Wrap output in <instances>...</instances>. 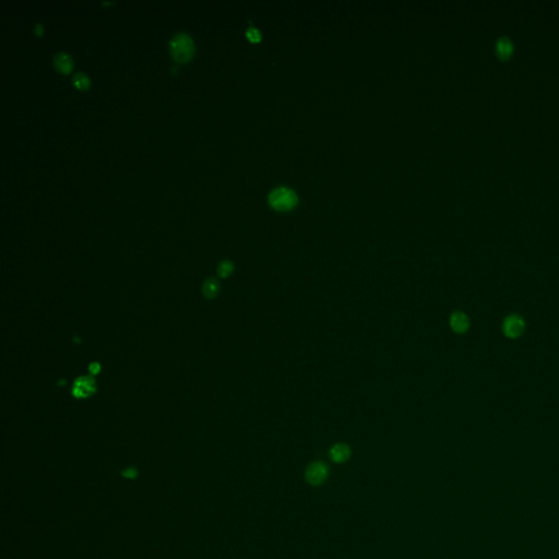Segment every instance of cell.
Wrapping results in <instances>:
<instances>
[{
	"label": "cell",
	"mask_w": 559,
	"mask_h": 559,
	"mask_svg": "<svg viewBox=\"0 0 559 559\" xmlns=\"http://www.w3.org/2000/svg\"><path fill=\"white\" fill-rule=\"evenodd\" d=\"M169 49L175 60L187 61L194 54V42L187 33H177L169 42Z\"/></svg>",
	"instance_id": "6da1fadb"
},
{
	"label": "cell",
	"mask_w": 559,
	"mask_h": 559,
	"mask_svg": "<svg viewBox=\"0 0 559 559\" xmlns=\"http://www.w3.org/2000/svg\"><path fill=\"white\" fill-rule=\"evenodd\" d=\"M297 201H299V198L296 194L287 187H279L269 195L270 206L279 211L291 210L296 206Z\"/></svg>",
	"instance_id": "7a4b0ae2"
},
{
	"label": "cell",
	"mask_w": 559,
	"mask_h": 559,
	"mask_svg": "<svg viewBox=\"0 0 559 559\" xmlns=\"http://www.w3.org/2000/svg\"><path fill=\"white\" fill-rule=\"evenodd\" d=\"M96 392V383L93 376H81L77 378L73 387L72 394L77 399L90 398Z\"/></svg>",
	"instance_id": "3957f363"
},
{
	"label": "cell",
	"mask_w": 559,
	"mask_h": 559,
	"mask_svg": "<svg viewBox=\"0 0 559 559\" xmlns=\"http://www.w3.org/2000/svg\"><path fill=\"white\" fill-rule=\"evenodd\" d=\"M328 474H329L328 466L323 462L316 461L314 463H311L307 468L305 477L310 485L318 486V485H321L324 480L327 479Z\"/></svg>",
	"instance_id": "277c9868"
},
{
	"label": "cell",
	"mask_w": 559,
	"mask_h": 559,
	"mask_svg": "<svg viewBox=\"0 0 559 559\" xmlns=\"http://www.w3.org/2000/svg\"><path fill=\"white\" fill-rule=\"evenodd\" d=\"M525 320L522 319V317L515 314L508 316L502 323V330H504L505 336L511 339L519 338L525 331Z\"/></svg>",
	"instance_id": "5b68a950"
},
{
	"label": "cell",
	"mask_w": 559,
	"mask_h": 559,
	"mask_svg": "<svg viewBox=\"0 0 559 559\" xmlns=\"http://www.w3.org/2000/svg\"><path fill=\"white\" fill-rule=\"evenodd\" d=\"M450 327L457 333H464L469 330V317L462 311H455L450 317Z\"/></svg>",
	"instance_id": "8992f818"
},
{
	"label": "cell",
	"mask_w": 559,
	"mask_h": 559,
	"mask_svg": "<svg viewBox=\"0 0 559 559\" xmlns=\"http://www.w3.org/2000/svg\"><path fill=\"white\" fill-rule=\"evenodd\" d=\"M495 49H496V54L501 60H507L512 56L513 54V43L512 41L508 36H501L497 40L496 45H495Z\"/></svg>",
	"instance_id": "52a82bcc"
},
{
	"label": "cell",
	"mask_w": 559,
	"mask_h": 559,
	"mask_svg": "<svg viewBox=\"0 0 559 559\" xmlns=\"http://www.w3.org/2000/svg\"><path fill=\"white\" fill-rule=\"evenodd\" d=\"M329 456L333 462L343 463L351 457V448L346 443H337L330 449Z\"/></svg>",
	"instance_id": "ba28073f"
},
{
	"label": "cell",
	"mask_w": 559,
	"mask_h": 559,
	"mask_svg": "<svg viewBox=\"0 0 559 559\" xmlns=\"http://www.w3.org/2000/svg\"><path fill=\"white\" fill-rule=\"evenodd\" d=\"M54 66L58 71L62 73H67L72 68V59L65 52H58L54 56Z\"/></svg>",
	"instance_id": "9c48e42d"
},
{
	"label": "cell",
	"mask_w": 559,
	"mask_h": 559,
	"mask_svg": "<svg viewBox=\"0 0 559 559\" xmlns=\"http://www.w3.org/2000/svg\"><path fill=\"white\" fill-rule=\"evenodd\" d=\"M220 292V283L214 278H210L202 285V294L208 300H213Z\"/></svg>",
	"instance_id": "30bf717a"
},
{
	"label": "cell",
	"mask_w": 559,
	"mask_h": 559,
	"mask_svg": "<svg viewBox=\"0 0 559 559\" xmlns=\"http://www.w3.org/2000/svg\"><path fill=\"white\" fill-rule=\"evenodd\" d=\"M217 274L221 278H228L234 272V265L230 260H224L217 266Z\"/></svg>",
	"instance_id": "8fae6325"
},
{
	"label": "cell",
	"mask_w": 559,
	"mask_h": 559,
	"mask_svg": "<svg viewBox=\"0 0 559 559\" xmlns=\"http://www.w3.org/2000/svg\"><path fill=\"white\" fill-rule=\"evenodd\" d=\"M72 81L74 86L79 89H87L90 84L89 78L84 74L83 72H76L72 77Z\"/></svg>",
	"instance_id": "7c38bea8"
},
{
	"label": "cell",
	"mask_w": 559,
	"mask_h": 559,
	"mask_svg": "<svg viewBox=\"0 0 559 559\" xmlns=\"http://www.w3.org/2000/svg\"><path fill=\"white\" fill-rule=\"evenodd\" d=\"M246 35L251 42H259L261 40L260 31L253 26H250L249 29L246 31Z\"/></svg>",
	"instance_id": "4fadbf2b"
},
{
	"label": "cell",
	"mask_w": 559,
	"mask_h": 559,
	"mask_svg": "<svg viewBox=\"0 0 559 559\" xmlns=\"http://www.w3.org/2000/svg\"><path fill=\"white\" fill-rule=\"evenodd\" d=\"M120 474H122L125 478L134 479L138 477V470L136 468H133V466H129V468H127L126 470H123L120 472Z\"/></svg>",
	"instance_id": "5bb4252c"
},
{
	"label": "cell",
	"mask_w": 559,
	"mask_h": 559,
	"mask_svg": "<svg viewBox=\"0 0 559 559\" xmlns=\"http://www.w3.org/2000/svg\"><path fill=\"white\" fill-rule=\"evenodd\" d=\"M89 370L91 371L92 375H95V374H98L101 370V366L98 365L97 363H92L90 366H89Z\"/></svg>",
	"instance_id": "9a60e30c"
},
{
	"label": "cell",
	"mask_w": 559,
	"mask_h": 559,
	"mask_svg": "<svg viewBox=\"0 0 559 559\" xmlns=\"http://www.w3.org/2000/svg\"><path fill=\"white\" fill-rule=\"evenodd\" d=\"M34 32L36 33V35H41L42 32H43V25H42L41 23H36L34 25Z\"/></svg>",
	"instance_id": "2e32d148"
}]
</instances>
